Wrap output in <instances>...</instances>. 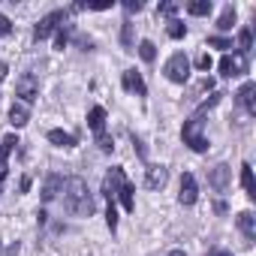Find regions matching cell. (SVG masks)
<instances>
[{
	"instance_id": "cell-1",
	"label": "cell",
	"mask_w": 256,
	"mask_h": 256,
	"mask_svg": "<svg viewBox=\"0 0 256 256\" xmlns=\"http://www.w3.org/2000/svg\"><path fill=\"white\" fill-rule=\"evenodd\" d=\"M64 205L70 214H90L94 211V199L88 196L84 178H66L64 181Z\"/></svg>"
},
{
	"instance_id": "cell-2",
	"label": "cell",
	"mask_w": 256,
	"mask_h": 256,
	"mask_svg": "<svg viewBox=\"0 0 256 256\" xmlns=\"http://www.w3.org/2000/svg\"><path fill=\"white\" fill-rule=\"evenodd\" d=\"M202 126H205L202 114H193V118H187V120H184V126H181V139H184V145H190L196 154L208 151V139L202 136Z\"/></svg>"
},
{
	"instance_id": "cell-3",
	"label": "cell",
	"mask_w": 256,
	"mask_h": 256,
	"mask_svg": "<svg viewBox=\"0 0 256 256\" xmlns=\"http://www.w3.org/2000/svg\"><path fill=\"white\" fill-rule=\"evenodd\" d=\"M163 72H166V78H169V82H175V84H184V82L190 78V60H187V54L175 52V54L166 60Z\"/></svg>"
},
{
	"instance_id": "cell-4",
	"label": "cell",
	"mask_w": 256,
	"mask_h": 256,
	"mask_svg": "<svg viewBox=\"0 0 256 256\" xmlns=\"http://www.w3.org/2000/svg\"><path fill=\"white\" fill-rule=\"evenodd\" d=\"M60 22H66V12H64V10H58V12H48L46 18H40V24H36V40H46V36H52V34H54V28H60Z\"/></svg>"
},
{
	"instance_id": "cell-5",
	"label": "cell",
	"mask_w": 256,
	"mask_h": 256,
	"mask_svg": "<svg viewBox=\"0 0 256 256\" xmlns=\"http://www.w3.org/2000/svg\"><path fill=\"white\" fill-rule=\"evenodd\" d=\"M18 96H22V102L28 106V102H34L36 100V94H40V82H36V76H22L18 78Z\"/></svg>"
},
{
	"instance_id": "cell-6",
	"label": "cell",
	"mask_w": 256,
	"mask_h": 256,
	"mask_svg": "<svg viewBox=\"0 0 256 256\" xmlns=\"http://www.w3.org/2000/svg\"><path fill=\"white\" fill-rule=\"evenodd\" d=\"M229 181H232V169H229L226 163H217V166L208 172V184H211L214 190H226Z\"/></svg>"
},
{
	"instance_id": "cell-7",
	"label": "cell",
	"mask_w": 256,
	"mask_h": 256,
	"mask_svg": "<svg viewBox=\"0 0 256 256\" xmlns=\"http://www.w3.org/2000/svg\"><path fill=\"white\" fill-rule=\"evenodd\" d=\"M124 181H126V178H124V169H120V166H114V169L106 175V181H102V193L108 196V202L118 196V190L124 187Z\"/></svg>"
},
{
	"instance_id": "cell-8",
	"label": "cell",
	"mask_w": 256,
	"mask_h": 256,
	"mask_svg": "<svg viewBox=\"0 0 256 256\" xmlns=\"http://www.w3.org/2000/svg\"><path fill=\"white\" fill-rule=\"evenodd\" d=\"M196 199H199L196 178H193V175H184V178H181V193H178V202H181V205H193Z\"/></svg>"
},
{
	"instance_id": "cell-9",
	"label": "cell",
	"mask_w": 256,
	"mask_h": 256,
	"mask_svg": "<svg viewBox=\"0 0 256 256\" xmlns=\"http://www.w3.org/2000/svg\"><path fill=\"white\" fill-rule=\"evenodd\" d=\"M166 181H169V169L166 166H151L148 175H145V187H151V190L166 187Z\"/></svg>"
},
{
	"instance_id": "cell-10",
	"label": "cell",
	"mask_w": 256,
	"mask_h": 256,
	"mask_svg": "<svg viewBox=\"0 0 256 256\" xmlns=\"http://www.w3.org/2000/svg\"><path fill=\"white\" fill-rule=\"evenodd\" d=\"M220 72H223L226 78H232V76H241V72H244V58L223 54V58H220Z\"/></svg>"
},
{
	"instance_id": "cell-11",
	"label": "cell",
	"mask_w": 256,
	"mask_h": 256,
	"mask_svg": "<svg viewBox=\"0 0 256 256\" xmlns=\"http://www.w3.org/2000/svg\"><path fill=\"white\" fill-rule=\"evenodd\" d=\"M124 88H126V90H136L139 96L148 94V88H145V82H142V76H139L136 70H126V72H124Z\"/></svg>"
},
{
	"instance_id": "cell-12",
	"label": "cell",
	"mask_w": 256,
	"mask_h": 256,
	"mask_svg": "<svg viewBox=\"0 0 256 256\" xmlns=\"http://www.w3.org/2000/svg\"><path fill=\"white\" fill-rule=\"evenodd\" d=\"M253 94H256V84H253V82H247V84L238 90V96H235V100H238V102H241V106H244L250 114H256V102H253Z\"/></svg>"
},
{
	"instance_id": "cell-13",
	"label": "cell",
	"mask_w": 256,
	"mask_h": 256,
	"mask_svg": "<svg viewBox=\"0 0 256 256\" xmlns=\"http://www.w3.org/2000/svg\"><path fill=\"white\" fill-rule=\"evenodd\" d=\"M88 126H90L96 136L102 133V126H106V108H102V106H94V108L88 112Z\"/></svg>"
},
{
	"instance_id": "cell-14",
	"label": "cell",
	"mask_w": 256,
	"mask_h": 256,
	"mask_svg": "<svg viewBox=\"0 0 256 256\" xmlns=\"http://www.w3.org/2000/svg\"><path fill=\"white\" fill-rule=\"evenodd\" d=\"M58 193H64V178H60V175H52V178L42 184V199H46V202H52Z\"/></svg>"
},
{
	"instance_id": "cell-15",
	"label": "cell",
	"mask_w": 256,
	"mask_h": 256,
	"mask_svg": "<svg viewBox=\"0 0 256 256\" xmlns=\"http://www.w3.org/2000/svg\"><path fill=\"white\" fill-rule=\"evenodd\" d=\"M28 118H30V112H28L24 102H16V106L10 108V124H12V126H24Z\"/></svg>"
},
{
	"instance_id": "cell-16",
	"label": "cell",
	"mask_w": 256,
	"mask_h": 256,
	"mask_svg": "<svg viewBox=\"0 0 256 256\" xmlns=\"http://www.w3.org/2000/svg\"><path fill=\"white\" fill-rule=\"evenodd\" d=\"M48 142L58 145V148H72L76 145V136L72 133H64V130H48Z\"/></svg>"
},
{
	"instance_id": "cell-17",
	"label": "cell",
	"mask_w": 256,
	"mask_h": 256,
	"mask_svg": "<svg viewBox=\"0 0 256 256\" xmlns=\"http://www.w3.org/2000/svg\"><path fill=\"white\" fill-rule=\"evenodd\" d=\"M238 229H241L247 238L256 235V217H253V211H241V214H238Z\"/></svg>"
},
{
	"instance_id": "cell-18",
	"label": "cell",
	"mask_w": 256,
	"mask_h": 256,
	"mask_svg": "<svg viewBox=\"0 0 256 256\" xmlns=\"http://www.w3.org/2000/svg\"><path fill=\"white\" fill-rule=\"evenodd\" d=\"M133 193H136V187H133L130 181H124V187L118 190V196H120V205H124L126 211H133V208H136V199H133Z\"/></svg>"
},
{
	"instance_id": "cell-19",
	"label": "cell",
	"mask_w": 256,
	"mask_h": 256,
	"mask_svg": "<svg viewBox=\"0 0 256 256\" xmlns=\"http://www.w3.org/2000/svg\"><path fill=\"white\" fill-rule=\"evenodd\" d=\"M241 184H244L247 196H250V199H256V181H253V169H250V163H244V166H241Z\"/></svg>"
},
{
	"instance_id": "cell-20",
	"label": "cell",
	"mask_w": 256,
	"mask_h": 256,
	"mask_svg": "<svg viewBox=\"0 0 256 256\" xmlns=\"http://www.w3.org/2000/svg\"><path fill=\"white\" fill-rule=\"evenodd\" d=\"M16 145H18V139H16V136H6V139H4V145H0V169L6 166V157L16 151Z\"/></svg>"
},
{
	"instance_id": "cell-21",
	"label": "cell",
	"mask_w": 256,
	"mask_h": 256,
	"mask_svg": "<svg viewBox=\"0 0 256 256\" xmlns=\"http://www.w3.org/2000/svg\"><path fill=\"white\" fill-rule=\"evenodd\" d=\"M187 12L190 16H208L211 12V0H193V4H187Z\"/></svg>"
},
{
	"instance_id": "cell-22",
	"label": "cell",
	"mask_w": 256,
	"mask_h": 256,
	"mask_svg": "<svg viewBox=\"0 0 256 256\" xmlns=\"http://www.w3.org/2000/svg\"><path fill=\"white\" fill-rule=\"evenodd\" d=\"M250 46H253V34H250V28H244V30L238 34V46H235V48H238V54H247Z\"/></svg>"
},
{
	"instance_id": "cell-23",
	"label": "cell",
	"mask_w": 256,
	"mask_h": 256,
	"mask_svg": "<svg viewBox=\"0 0 256 256\" xmlns=\"http://www.w3.org/2000/svg\"><path fill=\"white\" fill-rule=\"evenodd\" d=\"M232 24H235V10H232V6H226V10H223V16L217 18V28H220V30H232Z\"/></svg>"
},
{
	"instance_id": "cell-24",
	"label": "cell",
	"mask_w": 256,
	"mask_h": 256,
	"mask_svg": "<svg viewBox=\"0 0 256 256\" xmlns=\"http://www.w3.org/2000/svg\"><path fill=\"white\" fill-rule=\"evenodd\" d=\"M166 34H169L172 40H184V36H187V28H184V22L172 18V22H169V28H166Z\"/></svg>"
},
{
	"instance_id": "cell-25",
	"label": "cell",
	"mask_w": 256,
	"mask_h": 256,
	"mask_svg": "<svg viewBox=\"0 0 256 256\" xmlns=\"http://www.w3.org/2000/svg\"><path fill=\"white\" fill-rule=\"evenodd\" d=\"M139 54H142V60L151 64V60L157 58V46H154L151 40H142V42H139Z\"/></svg>"
},
{
	"instance_id": "cell-26",
	"label": "cell",
	"mask_w": 256,
	"mask_h": 256,
	"mask_svg": "<svg viewBox=\"0 0 256 256\" xmlns=\"http://www.w3.org/2000/svg\"><path fill=\"white\" fill-rule=\"evenodd\" d=\"M120 42L124 46H133V24L130 22H124V28H120Z\"/></svg>"
},
{
	"instance_id": "cell-27",
	"label": "cell",
	"mask_w": 256,
	"mask_h": 256,
	"mask_svg": "<svg viewBox=\"0 0 256 256\" xmlns=\"http://www.w3.org/2000/svg\"><path fill=\"white\" fill-rule=\"evenodd\" d=\"M96 145H100V151H102V154H112V148H114V142H112V136H106V133H100V139H96Z\"/></svg>"
},
{
	"instance_id": "cell-28",
	"label": "cell",
	"mask_w": 256,
	"mask_h": 256,
	"mask_svg": "<svg viewBox=\"0 0 256 256\" xmlns=\"http://www.w3.org/2000/svg\"><path fill=\"white\" fill-rule=\"evenodd\" d=\"M106 223H108V229L114 232L118 229V208H114V202L108 205V211H106Z\"/></svg>"
},
{
	"instance_id": "cell-29",
	"label": "cell",
	"mask_w": 256,
	"mask_h": 256,
	"mask_svg": "<svg viewBox=\"0 0 256 256\" xmlns=\"http://www.w3.org/2000/svg\"><path fill=\"white\" fill-rule=\"evenodd\" d=\"M208 46H211V48H232V40H226V36H211Z\"/></svg>"
},
{
	"instance_id": "cell-30",
	"label": "cell",
	"mask_w": 256,
	"mask_h": 256,
	"mask_svg": "<svg viewBox=\"0 0 256 256\" xmlns=\"http://www.w3.org/2000/svg\"><path fill=\"white\" fill-rule=\"evenodd\" d=\"M175 12H178V4H169V0L160 4V16H175Z\"/></svg>"
},
{
	"instance_id": "cell-31",
	"label": "cell",
	"mask_w": 256,
	"mask_h": 256,
	"mask_svg": "<svg viewBox=\"0 0 256 256\" xmlns=\"http://www.w3.org/2000/svg\"><path fill=\"white\" fill-rule=\"evenodd\" d=\"M10 30H12V22H10L6 16H0V36H6Z\"/></svg>"
},
{
	"instance_id": "cell-32",
	"label": "cell",
	"mask_w": 256,
	"mask_h": 256,
	"mask_svg": "<svg viewBox=\"0 0 256 256\" xmlns=\"http://www.w3.org/2000/svg\"><path fill=\"white\" fill-rule=\"evenodd\" d=\"M66 34H70V28H64V30L54 36V48H64V46H66Z\"/></svg>"
},
{
	"instance_id": "cell-33",
	"label": "cell",
	"mask_w": 256,
	"mask_h": 256,
	"mask_svg": "<svg viewBox=\"0 0 256 256\" xmlns=\"http://www.w3.org/2000/svg\"><path fill=\"white\" fill-rule=\"evenodd\" d=\"M196 66L199 70H211V54H199L196 58Z\"/></svg>"
},
{
	"instance_id": "cell-34",
	"label": "cell",
	"mask_w": 256,
	"mask_h": 256,
	"mask_svg": "<svg viewBox=\"0 0 256 256\" xmlns=\"http://www.w3.org/2000/svg\"><path fill=\"white\" fill-rule=\"evenodd\" d=\"M124 6H126V12H139L142 10V0H126Z\"/></svg>"
},
{
	"instance_id": "cell-35",
	"label": "cell",
	"mask_w": 256,
	"mask_h": 256,
	"mask_svg": "<svg viewBox=\"0 0 256 256\" xmlns=\"http://www.w3.org/2000/svg\"><path fill=\"white\" fill-rule=\"evenodd\" d=\"M18 187H22V193H28V190H30V178H28V175H24V178H22V184H18Z\"/></svg>"
},
{
	"instance_id": "cell-36",
	"label": "cell",
	"mask_w": 256,
	"mask_h": 256,
	"mask_svg": "<svg viewBox=\"0 0 256 256\" xmlns=\"http://www.w3.org/2000/svg\"><path fill=\"white\" fill-rule=\"evenodd\" d=\"M208 256H232V253H226V250H211Z\"/></svg>"
},
{
	"instance_id": "cell-37",
	"label": "cell",
	"mask_w": 256,
	"mask_h": 256,
	"mask_svg": "<svg viewBox=\"0 0 256 256\" xmlns=\"http://www.w3.org/2000/svg\"><path fill=\"white\" fill-rule=\"evenodd\" d=\"M6 72H10V66H6V64H0V78H6Z\"/></svg>"
},
{
	"instance_id": "cell-38",
	"label": "cell",
	"mask_w": 256,
	"mask_h": 256,
	"mask_svg": "<svg viewBox=\"0 0 256 256\" xmlns=\"http://www.w3.org/2000/svg\"><path fill=\"white\" fill-rule=\"evenodd\" d=\"M169 256H184V250H172V253H169Z\"/></svg>"
}]
</instances>
